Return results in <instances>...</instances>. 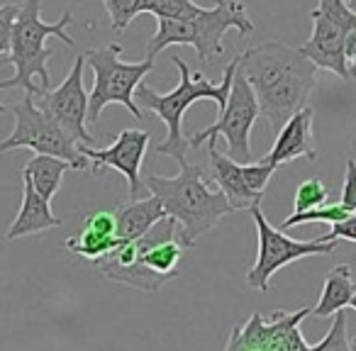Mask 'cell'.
<instances>
[{
    "label": "cell",
    "mask_w": 356,
    "mask_h": 351,
    "mask_svg": "<svg viewBox=\"0 0 356 351\" xmlns=\"http://www.w3.org/2000/svg\"><path fill=\"white\" fill-rule=\"evenodd\" d=\"M237 69L247 76L259 100V113L276 137L288 117L302 110L317 88V66L281 40H268L242 51Z\"/></svg>",
    "instance_id": "obj_1"
},
{
    "label": "cell",
    "mask_w": 356,
    "mask_h": 351,
    "mask_svg": "<svg viewBox=\"0 0 356 351\" xmlns=\"http://www.w3.org/2000/svg\"><path fill=\"white\" fill-rule=\"evenodd\" d=\"M181 171L176 176H159L152 173L144 179L149 193L161 200L168 218L181 225V237L188 249L198 242L203 234L222 222L234 208L229 205L227 195L220 188H210V181L200 166H193L181 158Z\"/></svg>",
    "instance_id": "obj_2"
},
{
    "label": "cell",
    "mask_w": 356,
    "mask_h": 351,
    "mask_svg": "<svg viewBox=\"0 0 356 351\" xmlns=\"http://www.w3.org/2000/svg\"><path fill=\"white\" fill-rule=\"evenodd\" d=\"M171 64L178 69V85L168 93H159L154 90L152 85L142 83L137 85L134 90V100L137 105L142 108L152 110V113L159 115L163 124H166V139L156 147L159 156H171L176 161L186 158V149L191 147L188 137L184 134V115L186 110L191 108L193 103L198 100H215L220 105V110L225 108L227 103V95L229 88H232V79H234V71H237V59H232L222 71V81L220 83H213L208 81L203 74H191L188 64H186L181 56H173Z\"/></svg>",
    "instance_id": "obj_3"
},
{
    "label": "cell",
    "mask_w": 356,
    "mask_h": 351,
    "mask_svg": "<svg viewBox=\"0 0 356 351\" xmlns=\"http://www.w3.org/2000/svg\"><path fill=\"white\" fill-rule=\"evenodd\" d=\"M71 22H74L71 10H66L56 22H44L42 20V0H25L15 22H13L10 51L6 59L8 64L15 66V74H13V79L0 81V90L22 88L32 95L49 90V59L54 51L47 47V40L56 37L66 47H74V37L66 32Z\"/></svg>",
    "instance_id": "obj_4"
},
{
    "label": "cell",
    "mask_w": 356,
    "mask_h": 351,
    "mask_svg": "<svg viewBox=\"0 0 356 351\" xmlns=\"http://www.w3.org/2000/svg\"><path fill=\"white\" fill-rule=\"evenodd\" d=\"M237 30L249 37L257 25L249 20L242 0H215L213 8H200L188 17H156V32L147 44V56L154 59L166 47H193L200 64H210L215 56L225 54V35Z\"/></svg>",
    "instance_id": "obj_5"
},
{
    "label": "cell",
    "mask_w": 356,
    "mask_h": 351,
    "mask_svg": "<svg viewBox=\"0 0 356 351\" xmlns=\"http://www.w3.org/2000/svg\"><path fill=\"white\" fill-rule=\"evenodd\" d=\"M83 54L86 64L93 71V88L88 93V122H98L100 113L113 103L127 108L134 120H142L144 115L134 100V90L147 79V74L154 71V59L147 56L142 61L127 64L120 59L122 44L118 42L100 47V49H88Z\"/></svg>",
    "instance_id": "obj_6"
},
{
    "label": "cell",
    "mask_w": 356,
    "mask_h": 351,
    "mask_svg": "<svg viewBox=\"0 0 356 351\" xmlns=\"http://www.w3.org/2000/svg\"><path fill=\"white\" fill-rule=\"evenodd\" d=\"M252 220L257 225V261L252 263V268L247 271V286L252 291L268 293L271 288V276L278 273L283 266L293 261H300L305 256H330L337 249L339 239H310V242H300V239H291L288 234H283L281 229H276L266 220L261 210V198L249 208Z\"/></svg>",
    "instance_id": "obj_7"
},
{
    "label": "cell",
    "mask_w": 356,
    "mask_h": 351,
    "mask_svg": "<svg viewBox=\"0 0 356 351\" xmlns=\"http://www.w3.org/2000/svg\"><path fill=\"white\" fill-rule=\"evenodd\" d=\"M13 117H15V127L0 142V154L27 147L35 154H51V156L66 158L74 166V171L88 168V156L54 120L42 113L32 93H25L22 100L13 105Z\"/></svg>",
    "instance_id": "obj_8"
},
{
    "label": "cell",
    "mask_w": 356,
    "mask_h": 351,
    "mask_svg": "<svg viewBox=\"0 0 356 351\" xmlns=\"http://www.w3.org/2000/svg\"><path fill=\"white\" fill-rule=\"evenodd\" d=\"M259 117H261V113H259V100H257V95H254V88L249 85L247 76L237 69L234 71L227 103L220 110V120H215L210 127L191 134L188 144L200 149L203 144L215 142L218 137H222L225 142H227L229 156L239 163H249V161H254L252 127Z\"/></svg>",
    "instance_id": "obj_9"
},
{
    "label": "cell",
    "mask_w": 356,
    "mask_h": 351,
    "mask_svg": "<svg viewBox=\"0 0 356 351\" xmlns=\"http://www.w3.org/2000/svg\"><path fill=\"white\" fill-rule=\"evenodd\" d=\"M312 315V307L296 312L276 310L271 320L254 312L242 327H234L227 341V351H310L312 344L302 339L300 325Z\"/></svg>",
    "instance_id": "obj_10"
},
{
    "label": "cell",
    "mask_w": 356,
    "mask_h": 351,
    "mask_svg": "<svg viewBox=\"0 0 356 351\" xmlns=\"http://www.w3.org/2000/svg\"><path fill=\"white\" fill-rule=\"evenodd\" d=\"M83 69L86 54H81L59 88L44 90V93L35 95V100L42 113L49 120H54L76 144L93 147V137L86 127L88 124V93L83 88Z\"/></svg>",
    "instance_id": "obj_11"
},
{
    "label": "cell",
    "mask_w": 356,
    "mask_h": 351,
    "mask_svg": "<svg viewBox=\"0 0 356 351\" xmlns=\"http://www.w3.org/2000/svg\"><path fill=\"white\" fill-rule=\"evenodd\" d=\"M149 139L152 134L147 129H122L120 134H115L113 144L105 149H95L88 144H79L81 152L88 156L93 173H98L100 168H115L127 179L129 186V200L139 198V186H142V161L147 154Z\"/></svg>",
    "instance_id": "obj_12"
},
{
    "label": "cell",
    "mask_w": 356,
    "mask_h": 351,
    "mask_svg": "<svg viewBox=\"0 0 356 351\" xmlns=\"http://www.w3.org/2000/svg\"><path fill=\"white\" fill-rule=\"evenodd\" d=\"M312 20V35L305 44L300 47V51L317 66L337 74L339 79H349V61H346V37L349 32L344 27L334 25L327 17L317 15L315 10L310 13Z\"/></svg>",
    "instance_id": "obj_13"
},
{
    "label": "cell",
    "mask_w": 356,
    "mask_h": 351,
    "mask_svg": "<svg viewBox=\"0 0 356 351\" xmlns=\"http://www.w3.org/2000/svg\"><path fill=\"white\" fill-rule=\"evenodd\" d=\"M298 156H305L310 161L317 158L315 149V110L305 105L298 110L293 117L283 122V127L276 132L273 147L268 154H264L261 161L273 163V166H283V163L293 161Z\"/></svg>",
    "instance_id": "obj_14"
},
{
    "label": "cell",
    "mask_w": 356,
    "mask_h": 351,
    "mask_svg": "<svg viewBox=\"0 0 356 351\" xmlns=\"http://www.w3.org/2000/svg\"><path fill=\"white\" fill-rule=\"evenodd\" d=\"M120 242L118 237V220H115V210H100V213H93L86 218L83 227L69 237L64 242V247L69 249L71 254L83 259H95L105 256L115 244Z\"/></svg>",
    "instance_id": "obj_15"
},
{
    "label": "cell",
    "mask_w": 356,
    "mask_h": 351,
    "mask_svg": "<svg viewBox=\"0 0 356 351\" xmlns=\"http://www.w3.org/2000/svg\"><path fill=\"white\" fill-rule=\"evenodd\" d=\"M210 147V181L227 195L229 205L234 210H249L259 198L264 195H257L249 190L247 181L242 176V163L234 161L229 154H220L215 142H208Z\"/></svg>",
    "instance_id": "obj_16"
},
{
    "label": "cell",
    "mask_w": 356,
    "mask_h": 351,
    "mask_svg": "<svg viewBox=\"0 0 356 351\" xmlns=\"http://www.w3.org/2000/svg\"><path fill=\"white\" fill-rule=\"evenodd\" d=\"M59 225H61V220L56 218L54 210H51V200H47L44 195L32 186V181L22 176V208H20V213H17V218L13 220L6 237L13 242V239L30 237V234L59 227Z\"/></svg>",
    "instance_id": "obj_17"
},
{
    "label": "cell",
    "mask_w": 356,
    "mask_h": 351,
    "mask_svg": "<svg viewBox=\"0 0 356 351\" xmlns=\"http://www.w3.org/2000/svg\"><path fill=\"white\" fill-rule=\"evenodd\" d=\"M161 218H166L161 200L156 195L149 198H134L127 205L115 208V220H118V237L120 239H137L147 232L152 225H156Z\"/></svg>",
    "instance_id": "obj_18"
},
{
    "label": "cell",
    "mask_w": 356,
    "mask_h": 351,
    "mask_svg": "<svg viewBox=\"0 0 356 351\" xmlns=\"http://www.w3.org/2000/svg\"><path fill=\"white\" fill-rule=\"evenodd\" d=\"M356 293V283L351 278V266L346 263H339L334 266L325 278V286H322L320 300L312 307V315L325 320V317H332L337 310H344L349 307L351 295Z\"/></svg>",
    "instance_id": "obj_19"
},
{
    "label": "cell",
    "mask_w": 356,
    "mask_h": 351,
    "mask_svg": "<svg viewBox=\"0 0 356 351\" xmlns=\"http://www.w3.org/2000/svg\"><path fill=\"white\" fill-rule=\"evenodd\" d=\"M74 171L66 158H59V156H51V154H35L30 161L22 166V176L32 181L37 190L44 195L47 200H54L56 190L61 186V179H64L66 171Z\"/></svg>",
    "instance_id": "obj_20"
},
{
    "label": "cell",
    "mask_w": 356,
    "mask_h": 351,
    "mask_svg": "<svg viewBox=\"0 0 356 351\" xmlns=\"http://www.w3.org/2000/svg\"><path fill=\"white\" fill-rule=\"evenodd\" d=\"M349 210L344 205H317L312 210H305V213H293L291 218L283 220V227H293V225H310V222H327V225H337L341 220L349 218Z\"/></svg>",
    "instance_id": "obj_21"
},
{
    "label": "cell",
    "mask_w": 356,
    "mask_h": 351,
    "mask_svg": "<svg viewBox=\"0 0 356 351\" xmlns=\"http://www.w3.org/2000/svg\"><path fill=\"white\" fill-rule=\"evenodd\" d=\"M144 0H103L105 10L110 15V27L115 35H122L129 25L134 22V17L142 13Z\"/></svg>",
    "instance_id": "obj_22"
},
{
    "label": "cell",
    "mask_w": 356,
    "mask_h": 351,
    "mask_svg": "<svg viewBox=\"0 0 356 351\" xmlns=\"http://www.w3.org/2000/svg\"><path fill=\"white\" fill-rule=\"evenodd\" d=\"M203 6L195 0H144L142 13H149L154 17H188L195 15Z\"/></svg>",
    "instance_id": "obj_23"
},
{
    "label": "cell",
    "mask_w": 356,
    "mask_h": 351,
    "mask_svg": "<svg viewBox=\"0 0 356 351\" xmlns=\"http://www.w3.org/2000/svg\"><path fill=\"white\" fill-rule=\"evenodd\" d=\"M327 190L325 181L320 179H307L298 186L296 190V200H293V213H305V210H312L317 205H325L327 203Z\"/></svg>",
    "instance_id": "obj_24"
},
{
    "label": "cell",
    "mask_w": 356,
    "mask_h": 351,
    "mask_svg": "<svg viewBox=\"0 0 356 351\" xmlns=\"http://www.w3.org/2000/svg\"><path fill=\"white\" fill-rule=\"evenodd\" d=\"M278 166H273V163H266L261 161V158H257V161H249V163H242V176L244 181H247L249 190L257 195H264V190H266L268 181H271V176L276 173Z\"/></svg>",
    "instance_id": "obj_25"
},
{
    "label": "cell",
    "mask_w": 356,
    "mask_h": 351,
    "mask_svg": "<svg viewBox=\"0 0 356 351\" xmlns=\"http://www.w3.org/2000/svg\"><path fill=\"white\" fill-rule=\"evenodd\" d=\"M346 349H351L349 339H346V315L344 310H337L334 325L330 327L325 339L312 344V351H346Z\"/></svg>",
    "instance_id": "obj_26"
},
{
    "label": "cell",
    "mask_w": 356,
    "mask_h": 351,
    "mask_svg": "<svg viewBox=\"0 0 356 351\" xmlns=\"http://www.w3.org/2000/svg\"><path fill=\"white\" fill-rule=\"evenodd\" d=\"M20 6L15 3H8V6H0V56L10 51V37H13V22H15ZM3 105H0V113H3Z\"/></svg>",
    "instance_id": "obj_27"
},
{
    "label": "cell",
    "mask_w": 356,
    "mask_h": 351,
    "mask_svg": "<svg viewBox=\"0 0 356 351\" xmlns=\"http://www.w3.org/2000/svg\"><path fill=\"white\" fill-rule=\"evenodd\" d=\"M341 205L349 213L356 210V161L349 158L346 161V173H344V188H341Z\"/></svg>",
    "instance_id": "obj_28"
},
{
    "label": "cell",
    "mask_w": 356,
    "mask_h": 351,
    "mask_svg": "<svg viewBox=\"0 0 356 351\" xmlns=\"http://www.w3.org/2000/svg\"><path fill=\"white\" fill-rule=\"evenodd\" d=\"M320 239H344V242H356V215L351 213L346 220H341V222H337V225H332V229L327 234H322Z\"/></svg>",
    "instance_id": "obj_29"
},
{
    "label": "cell",
    "mask_w": 356,
    "mask_h": 351,
    "mask_svg": "<svg viewBox=\"0 0 356 351\" xmlns=\"http://www.w3.org/2000/svg\"><path fill=\"white\" fill-rule=\"evenodd\" d=\"M349 74H351V76H356V54L349 59Z\"/></svg>",
    "instance_id": "obj_30"
},
{
    "label": "cell",
    "mask_w": 356,
    "mask_h": 351,
    "mask_svg": "<svg viewBox=\"0 0 356 351\" xmlns=\"http://www.w3.org/2000/svg\"><path fill=\"white\" fill-rule=\"evenodd\" d=\"M349 307H354V310H356V293H354V295H351V302H349Z\"/></svg>",
    "instance_id": "obj_31"
},
{
    "label": "cell",
    "mask_w": 356,
    "mask_h": 351,
    "mask_svg": "<svg viewBox=\"0 0 356 351\" xmlns=\"http://www.w3.org/2000/svg\"><path fill=\"white\" fill-rule=\"evenodd\" d=\"M349 344H351V349H354V351H356V336H354V339H351V341H349Z\"/></svg>",
    "instance_id": "obj_32"
},
{
    "label": "cell",
    "mask_w": 356,
    "mask_h": 351,
    "mask_svg": "<svg viewBox=\"0 0 356 351\" xmlns=\"http://www.w3.org/2000/svg\"><path fill=\"white\" fill-rule=\"evenodd\" d=\"M354 215H356V210H354Z\"/></svg>",
    "instance_id": "obj_33"
}]
</instances>
